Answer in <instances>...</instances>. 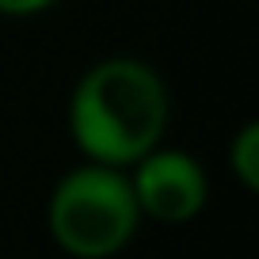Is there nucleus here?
<instances>
[{"label": "nucleus", "instance_id": "nucleus-4", "mask_svg": "<svg viewBox=\"0 0 259 259\" xmlns=\"http://www.w3.org/2000/svg\"><path fill=\"white\" fill-rule=\"evenodd\" d=\"M229 168L240 179L244 191H259V126L255 122L240 126L236 138L229 141Z\"/></svg>", "mask_w": 259, "mask_h": 259}, {"label": "nucleus", "instance_id": "nucleus-1", "mask_svg": "<svg viewBox=\"0 0 259 259\" xmlns=\"http://www.w3.org/2000/svg\"><path fill=\"white\" fill-rule=\"evenodd\" d=\"M168 130V88L138 57H107L76 80L69 134L92 164L130 171Z\"/></svg>", "mask_w": 259, "mask_h": 259}, {"label": "nucleus", "instance_id": "nucleus-2", "mask_svg": "<svg viewBox=\"0 0 259 259\" xmlns=\"http://www.w3.org/2000/svg\"><path fill=\"white\" fill-rule=\"evenodd\" d=\"M46 225L54 244L73 259L118 255L141 225L130 176L92 160L65 171L46 202Z\"/></svg>", "mask_w": 259, "mask_h": 259}, {"label": "nucleus", "instance_id": "nucleus-3", "mask_svg": "<svg viewBox=\"0 0 259 259\" xmlns=\"http://www.w3.org/2000/svg\"><path fill=\"white\" fill-rule=\"evenodd\" d=\"M130 183H134V198H138L141 218H153L160 225L194 221L202 213L206 198H210V183H206L202 164L191 153L160 149V145L130 168Z\"/></svg>", "mask_w": 259, "mask_h": 259}, {"label": "nucleus", "instance_id": "nucleus-5", "mask_svg": "<svg viewBox=\"0 0 259 259\" xmlns=\"http://www.w3.org/2000/svg\"><path fill=\"white\" fill-rule=\"evenodd\" d=\"M54 0H0V16H12V19H23V16H38L46 12Z\"/></svg>", "mask_w": 259, "mask_h": 259}]
</instances>
